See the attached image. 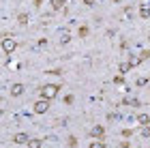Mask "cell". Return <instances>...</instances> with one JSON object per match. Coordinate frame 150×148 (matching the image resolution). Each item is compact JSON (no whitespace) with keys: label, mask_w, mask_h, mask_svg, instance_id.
Masks as SVG:
<instances>
[{"label":"cell","mask_w":150,"mask_h":148,"mask_svg":"<svg viewBox=\"0 0 150 148\" xmlns=\"http://www.w3.org/2000/svg\"><path fill=\"white\" fill-rule=\"evenodd\" d=\"M90 148H105V144H103V142H92Z\"/></svg>","instance_id":"cell-17"},{"label":"cell","mask_w":150,"mask_h":148,"mask_svg":"<svg viewBox=\"0 0 150 148\" xmlns=\"http://www.w3.org/2000/svg\"><path fill=\"white\" fill-rule=\"evenodd\" d=\"M137 123L146 127V125L150 123V116H148V114H139V116H137Z\"/></svg>","instance_id":"cell-9"},{"label":"cell","mask_w":150,"mask_h":148,"mask_svg":"<svg viewBox=\"0 0 150 148\" xmlns=\"http://www.w3.org/2000/svg\"><path fill=\"white\" fill-rule=\"evenodd\" d=\"M71 41V37L69 35H62V39H60V43H69Z\"/></svg>","instance_id":"cell-21"},{"label":"cell","mask_w":150,"mask_h":148,"mask_svg":"<svg viewBox=\"0 0 150 148\" xmlns=\"http://www.w3.org/2000/svg\"><path fill=\"white\" fill-rule=\"evenodd\" d=\"M13 140H15V144H28V142H30V137L26 135V133H17Z\"/></svg>","instance_id":"cell-6"},{"label":"cell","mask_w":150,"mask_h":148,"mask_svg":"<svg viewBox=\"0 0 150 148\" xmlns=\"http://www.w3.org/2000/svg\"><path fill=\"white\" fill-rule=\"evenodd\" d=\"M50 4L58 11V9H62V6H64V0H50Z\"/></svg>","instance_id":"cell-11"},{"label":"cell","mask_w":150,"mask_h":148,"mask_svg":"<svg viewBox=\"0 0 150 148\" xmlns=\"http://www.w3.org/2000/svg\"><path fill=\"white\" fill-rule=\"evenodd\" d=\"M114 84H125V75H116L114 77Z\"/></svg>","instance_id":"cell-15"},{"label":"cell","mask_w":150,"mask_h":148,"mask_svg":"<svg viewBox=\"0 0 150 148\" xmlns=\"http://www.w3.org/2000/svg\"><path fill=\"white\" fill-rule=\"evenodd\" d=\"M22 92H24V86H22V84H15V86H11V95H13V97H19Z\"/></svg>","instance_id":"cell-7"},{"label":"cell","mask_w":150,"mask_h":148,"mask_svg":"<svg viewBox=\"0 0 150 148\" xmlns=\"http://www.w3.org/2000/svg\"><path fill=\"white\" fill-rule=\"evenodd\" d=\"M64 101H67V103L71 105V103H73V95H67V97H64Z\"/></svg>","instance_id":"cell-22"},{"label":"cell","mask_w":150,"mask_h":148,"mask_svg":"<svg viewBox=\"0 0 150 148\" xmlns=\"http://www.w3.org/2000/svg\"><path fill=\"white\" fill-rule=\"evenodd\" d=\"M129 69H131V62H122V64H120V73H122V75H125Z\"/></svg>","instance_id":"cell-12"},{"label":"cell","mask_w":150,"mask_h":148,"mask_svg":"<svg viewBox=\"0 0 150 148\" xmlns=\"http://www.w3.org/2000/svg\"><path fill=\"white\" fill-rule=\"evenodd\" d=\"M129 62H131V67H137V64L142 62V60H139V58H131V60H129Z\"/></svg>","instance_id":"cell-20"},{"label":"cell","mask_w":150,"mask_h":148,"mask_svg":"<svg viewBox=\"0 0 150 148\" xmlns=\"http://www.w3.org/2000/svg\"><path fill=\"white\" fill-rule=\"evenodd\" d=\"M148 58H150V52H148V50L139 54V60H148Z\"/></svg>","instance_id":"cell-16"},{"label":"cell","mask_w":150,"mask_h":148,"mask_svg":"<svg viewBox=\"0 0 150 148\" xmlns=\"http://www.w3.org/2000/svg\"><path fill=\"white\" fill-rule=\"evenodd\" d=\"M79 35H81V37L88 35V26H81V28H79Z\"/></svg>","instance_id":"cell-19"},{"label":"cell","mask_w":150,"mask_h":148,"mask_svg":"<svg viewBox=\"0 0 150 148\" xmlns=\"http://www.w3.org/2000/svg\"><path fill=\"white\" fill-rule=\"evenodd\" d=\"M139 15L142 17H150V2H144V4H139Z\"/></svg>","instance_id":"cell-5"},{"label":"cell","mask_w":150,"mask_h":148,"mask_svg":"<svg viewBox=\"0 0 150 148\" xmlns=\"http://www.w3.org/2000/svg\"><path fill=\"white\" fill-rule=\"evenodd\" d=\"M17 22H19V24H22V26H24L26 22H28V15H26V13H22V15H19V17H17Z\"/></svg>","instance_id":"cell-14"},{"label":"cell","mask_w":150,"mask_h":148,"mask_svg":"<svg viewBox=\"0 0 150 148\" xmlns=\"http://www.w3.org/2000/svg\"><path fill=\"white\" fill-rule=\"evenodd\" d=\"M148 39H150V37H148Z\"/></svg>","instance_id":"cell-24"},{"label":"cell","mask_w":150,"mask_h":148,"mask_svg":"<svg viewBox=\"0 0 150 148\" xmlns=\"http://www.w3.org/2000/svg\"><path fill=\"white\" fill-rule=\"evenodd\" d=\"M142 135H144V137H150V127H144V129H142Z\"/></svg>","instance_id":"cell-18"},{"label":"cell","mask_w":150,"mask_h":148,"mask_svg":"<svg viewBox=\"0 0 150 148\" xmlns=\"http://www.w3.org/2000/svg\"><path fill=\"white\" fill-rule=\"evenodd\" d=\"M28 146H30V148H41V146H43V142H41L39 137H32L30 142H28Z\"/></svg>","instance_id":"cell-10"},{"label":"cell","mask_w":150,"mask_h":148,"mask_svg":"<svg viewBox=\"0 0 150 148\" xmlns=\"http://www.w3.org/2000/svg\"><path fill=\"white\" fill-rule=\"evenodd\" d=\"M47 110H50V99H41L35 103V112L37 114H45Z\"/></svg>","instance_id":"cell-3"},{"label":"cell","mask_w":150,"mask_h":148,"mask_svg":"<svg viewBox=\"0 0 150 148\" xmlns=\"http://www.w3.org/2000/svg\"><path fill=\"white\" fill-rule=\"evenodd\" d=\"M2 50H4V54H11V52H15L17 50V41H13V39H2Z\"/></svg>","instance_id":"cell-2"},{"label":"cell","mask_w":150,"mask_h":148,"mask_svg":"<svg viewBox=\"0 0 150 148\" xmlns=\"http://www.w3.org/2000/svg\"><path fill=\"white\" fill-rule=\"evenodd\" d=\"M90 135H92V137H101V135H105V127H101V125L92 127V129H90Z\"/></svg>","instance_id":"cell-4"},{"label":"cell","mask_w":150,"mask_h":148,"mask_svg":"<svg viewBox=\"0 0 150 148\" xmlns=\"http://www.w3.org/2000/svg\"><path fill=\"white\" fill-rule=\"evenodd\" d=\"M125 105H133V107H139V99H135V97H127L125 101H122Z\"/></svg>","instance_id":"cell-8"},{"label":"cell","mask_w":150,"mask_h":148,"mask_svg":"<svg viewBox=\"0 0 150 148\" xmlns=\"http://www.w3.org/2000/svg\"><path fill=\"white\" fill-rule=\"evenodd\" d=\"M58 90H60L58 84H47V86L41 88V97H43V99H54V97L58 95Z\"/></svg>","instance_id":"cell-1"},{"label":"cell","mask_w":150,"mask_h":148,"mask_svg":"<svg viewBox=\"0 0 150 148\" xmlns=\"http://www.w3.org/2000/svg\"><path fill=\"white\" fill-rule=\"evenodd\" d=\"M69 146H71V148H77V137H75V135L69 137Z\"/></svg>","instance_id":"cell-13"},{"label":"cell","mask_w":150,"mask_h":148,"mask_svg":"<svg viewBox=\"0 0 150 148\" xmlns=\"http://www.w3.org/2000/svg\"><path fill=\"white\" fill-rule=\"evenodd\" d=\"M84 4H88V6H92V4H94V0H84Z\"/></svg>","instance_id":"cell-23"}]
</instances>
